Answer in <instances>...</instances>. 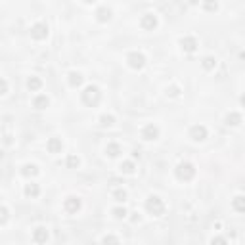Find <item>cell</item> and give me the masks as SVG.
I'll list each match as a JSON object with an SVG mask.
<instances>
[{"label":"cell","mask_w":245,"mask_h":245,"mask_svg":"<svg viewBox=\"0 0 245 245\" xmlns=\"http://www.w3.org/2000/svg\"><path fill=\"white\" fill-rule=\"evenodd\" d=\"M146 209L153 214V217H159V214H163V211H165V205L157 196H151L148 199V203H146Z\"/></svg>","instance_id":"cell-1"},{"label":"cell","mask_w":245,"mask_h":245,"mask_svg":"<svg viewBox=\"0 0 245 245\" xmlns=\"http://www.w3.org/2000/svg\"><path fill=\"white\" fill-rule=\"evenodd\" d=\"M33 241L35 243H44V241H48V230L42 228V226L35 228L33 230Z\"/></svg>","instance_id":"cell-2"},{"label":"cell","mask_w":245,"mask_h":245,"mask_svg":"<svg viewBox=\"0 0 245 245\" xmlns=\"http://www.w3.org/2000/svg\"><path fill=\"white\" fill-rule=\"evenodd\" d=\"M79 209H81V201L77 197H67L65 199V211L67 213H77Z\"/></svg>","instance_id":"cell-3"},{"label":"cell","mask_w":245,"mask_h":245,"mask_svg":"<svg viewBox=\"0 0 245 245\" xmlns=\"http://www.w3.org/2000/svg\"><path fill=\"white\" fill-rule=\"evenodd\" d=\"M178 176L184 178V180L192 178V176H193V167H192V165H188V163H186V165H180V167H178Z\"/></svg>","instance_id":"cell-4"},{"label":"cell","mask_w":245,"mask_h":245,"mask_svg":"<svg viewBox=\"0 0 245 245\" xmlns=\"http://www.w3.org/2000/svg\"><path fill=\"white\" fill-rule=\"evenodd\" d=\"M128 60H130V65L132 67H142L144 65V56L142 54H132Z\"/></svg>","instance_id":"cell-5"},{"label":"cell","mask_w":245,"mask_h":245,"mask_svg":"<svg viewBox=\"0 0 245 245\" xmlns=\"http://www.w3.org/2000/svg\"><path fill=\"white\" fill-rule=\"evenodd\" d=\"M192 134L196 136V140H203V138H205V134H207V130H205L203 126H196V128L192 130Z\"/></svg>","instance_id":"cell-6"},{"label":"cell","mask_w":245,"mask_h":245,"mask_svg":"<svg viewBox=\"0 0 245 245\" xmlns=\"http://www.w3.org/2000/svg\"><path fill=\"white\" fill-rule=\"evenodd\" d=\"M44 31H46V27H44V25H37V27L33 29V37H35V38H42V37L46 35Z\"/></svg>","instance_id":"cell-7"},{"label":"cell","mask_w":245,"mask_h":245,"mask_svg":"<svg viewBox=\"0 0 245 245\" xmlns=\"http://www.w3.org/2000/svg\"><path fill=\"white\" fill-rule=\"evenodd\" d=\"M6 220H8V209H6V207H0V224H4Z\"/></svg>","instance_id":"cell-8"},{"label":"cell","mask_w":245,"mask_h":245,"mask_svg":"<svg viewBox=\"0 0 245 245\" xmlns=\"http://www.w3.org/2000/svg\"><path fill=\"white\" fill-rule=\"evenodd\" d=\"M25 193H27V196H38V188H37V186H27V190H25Z\"/></svg>","instance_id":"cell-9"},{"label":"cell","mask_w":245,"mask_h":245,"mask_svg":"<svg viewBox=\"0 0 245 245\" xmlns=\"http://www.w3.org/2000/svg\"><path fill=\"white\" fill-rule=\"evenodd\" d=\"M241 201H243V197H241V196H240V197H236L234 207H236V211H237V213H241V211H243V203H241Z\"/></svg>","instance_id":"cell-10"},{"label":"cell","mask_w":245,"mask_h":245,"mask_svg":"<svg viewBox=\"0 0 245 245\" xmlns=\"http://www.w3.org/2000/svg\"><path fill=\"white\" fill-rule=\"evenodd\" d=\"M102 241H104V243H109V241L119 243V237H115V236H104V237H102Z\"/></svg>","instance_id":"cell-11"},{"label":"cell","mask_w":245,"mask_h":245,"mask_svg":"<svg viewBox=\"0 0 245 245\" xmlns=\"http://www.w3.org/2000/svg\"><path fill=\"white\" fill-rule=\"evenodd\" d=\"M113 213H115V217H117V218H125V214H126V211H125V209H121V207L115 209Z\"/></svg>","instance_id":"cell-12"},{"label":"cell","mask_w":245,"mask_h":245,"mask_svg":"<svg viewBox=\"0 0 245 245\" xmlns=\"http://www.w3.org/2000/svg\"><path fill=\"white\" fill-rule=\"evenodd\" d=\"M115 197H117V201H125V197H126V193L125 192H115Z\"/></svg>","instance_id":"cell-13"},{"label":"cell","mask_w":245,"mask_h":245,"mask_svg":"<svg viewBox=\"0 0 245 245\" xmlns=\"http://www.w3.org/2000/svg\"><path fill=\"white\" fill-rule=\"evenodd\" d=\"M182 44H186V50H190V52H192L193 48H196V46H193V40H186V42L182 40Z\"/></svg>","instance_id":"cell-14"},{"label":"cell","mask_w":245,"mask_h":245,"mask_svg":"<svg viewBox=\"0 0 245 245\" xmlns=\"http://www.w3.org/2000/svg\"><path fill=\"white\" fill-rule=\"evenodd\" d=\"M44 104H48V100H46V98H38L37 102H35V105H37V107H40V105H44Z\"/></svg>","instance_id":"cell-15"},{"label":"cell","mask_w":245,"mask_h":245,"mask_svg":"<svg viewBox=\"0 0 245 245\" xmlns=\"http://www.w3.org/2000/svg\"><path fill=\"white\" fill-rule=\"evenodd\" d=\"M38 86H40L38 81H35V79H33V81H29V88H38Z\"/></svg>","instance_id":"cell-16"},{"label":"cell","mask_w":245,"mask_h":245,"mask_svg":"<svg viewBox=\"0 0 245 245\" xmlns=\"http://www.w3.org/2000/svg\"><path fill=\"white\" fill-rule=\"evenodd\" d=\"M57 148H61V146H60V144H57L56 140H52V142H50V149H52V151H56Z\"/></svg>","instance_id":"cell-17"},{"label":"cell","mask_w":245,"mask_h":245,"mask_svg":"<svg viewBox=\"0 0 245 245\" xmlns=\"http://www.w3.org/2000/svg\"><path fill=\"white\" fill-rule=\"evenodd\" d=\"M107 151H109V155H117L119 148H117V146H109V149H107Z\"/></svg>","instance_id":"cell-18"},{"label":"cell","mask_w":245,"mask_h":245,"mask_svg":"<svg viewBox=\"0 0 245 245\" xmlns=\"http://www.w3.org/2000/svg\"><path fill=\"white\" fill-rule=\"evenodd\" d=\"M144 25H155V17H148V19H144Z\"/></svg>","instance_id":"cell-19"},{"label":"cell","mask_w":245,"mask_h":245,"mask_svg":"<svg viewBox=\"0 0 245 245\" xmlns=\"http://www.w3.org/2000/svg\"><path fill=\"white\" fill-rule=\"evenodd\" d=\"M213 243H226V237H213Z\"/></svg>","instance_id":"cell-20"},{"label":"cell","mask_w":245,"mask_h":245,"mask_svg":"<svg viewBox=\"0 0 245 245\" xmlns=\"http://www.w3.org/2000/svg\"><path fill=\"white\" fill-rule=\"evenodd\" d=\"M4 92H6V82L0 81V94H4Z\"/></svg>","instance_id":"cell-21"}]
</instances>
